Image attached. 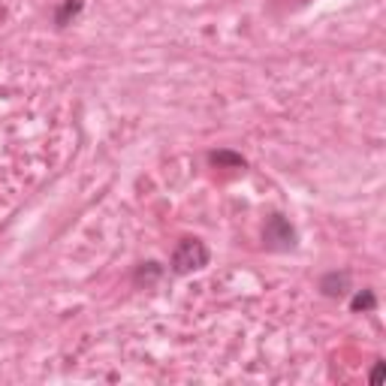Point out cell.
<instances>
[{
  "instance_id": "obj_1",
  "label": "cell",
  "mask_w": 386,
  "mask_h": 386,
  "mask_svg": "<svg viewBox=\"0 0 386 386\" xmlns=\"http://www.w3.org/2000/svg\"><path fill=\"white\" fill-rule=\"evenodd\" d=\"M209 266V248L199 239H182L178 248L172 251V272L178 275H190L197 268Z\"/></svg>"
},
{
  "instance_id": "obj_5",
  "label": "cell",
  "mask_w": 386,
  "mask_h": 386,
  "mask_svg": "<svg viewBox=\"0 0 386 386\" xmlns=\"http://www.w3.org/2000/svg\"><path fill=\"white\" fill-rule=\"evenodd\" d=\"M160 275H163V268L157 263H145V266H139L136 281H139V284H151V281H157Z\"/></svg>"
},
{
  "instance_id": "obj_6",
  "label": "cell",
  "mask_w": 386,
  "mask_h": 386,
  "mask_svg": "<svg viewBox=\"0 0 386 386\" xmlns=\"http://www.w3.org/2000/svg\"><path fill=\"white\" fill-rule=\"evenodd\" d=\"M377 305V299H375V293L371 290H365V293H359L356 299H353V311H371V308Z\"/></svg>"
},
{
  "instance_id": "obj_4",
  "label": "cell",
  "mask_w": 386,
  "mask_h": 386,
  "mask_svg": "<svg viewBox=\"0 0 386 386\" xmlns=\"http://www.w3.org/2000/svg\"><path fill=\"white\" fill-rule=\"evenodd\" d=\"M79 12H82V0H63V6L55 12V21L63 28V24H70V19H75Z\"/></svg>"
},
{
  "instance_id": "obj_2",
  "label": "cell",
  "mask_w": 386,
  "mask_h": 386,
  "mask_svg": "<svg viewBox=\"0 0 386 386\" xmlns=\"http://www.w3.org/2000/svg\"><path fill=\"white\" fill-rule=\"evenodd\" d=\"M263 241L272 251H293L296 248V229L284 214H272L263 226Z\"/></svg>"
},
{
  "instance_id": "obj_7",
  "label": "cell",
  "mask_w": 386,
  "mask_h": 386,
  "mask_svg": "<svg viewBox=\"0 0 386 386\" xmlns=\"http://www.w3.org/2000/svg\"><path fill=\"white\" fill-rule=\"evenodd\" d=\"M212 163H229V166H244V160L239 154H229V151H214L212 154Z\"/></svg>"
},
{
  "instance_id": "obj_8",
  "label": "cell",
  "mask_w": 386,
  "mask_h": 386,
  "mask_svg": "<svg viewBox=\"0 0 386 386\" xmlns=\"http://www.w3.org/2000/svg\"><path fill=\"white\" fill-rule=\"evenodd\" d=\"M380 377H383V362H377V368L371 371V380H375V383H380Z\"/></svg>"
},
{
  "instance_id": "obj_3",
  "label": "cell",
  "mask_w": 386,
  "mask_h": 386,
  "mask_svg": "<svg viewBox=\"0 0 386 386\" xmlns=\"http://www.w3.org/2000/svg\"><path fill=\"white\" fill-rule=\"evenodd\" d=\"M320 290H323L326 296H332V299H338V296H344L347 290H350V275L347 272H329L323 281H320Z\"/></svg>"
}]
</instances>
